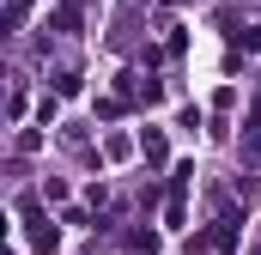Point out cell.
<instances>
[{
  "label": "cell",
  "mask_w": 261,
  "mask_h": 255,
  "mask_svg": "<svg viewBox=\"0 0 261 255\" xmlns=\"http://www.w3.org/2000/svg\"><path fill=\"white\" fill-rule=\"evenodd\" d=\"M18 213H24V237H31L37 249H55V243H61V225L43 213V200H37V194H24V200H18Z\"/></svg>",
  "instance_id": "6da1fadb"
},
{
  "label": "cell",
  "mask_w": 261,
  "mask_h": 255,
  "mask_svg": "<svg viewBox=\"0 0 261 255\" xmlns=\"http://www.w3.org/2000/svg\"><path fill=\"white\" fill-rule=\"evenodd\" d=\"M24 12H31V0H6V31H18V24H24Z\"/></svg>",
  "instance_id": "5b68a950"
},
{
  "label": "cell",
  "mask_w": 261,
  "mask_h": 255,
  "mask_svg": "<svg viewBox=\"0 0 261 255\" xmlns=\"http://www.w3.org/2000/svg\"><path fill=\"white\" fill-rule=\"evenodd\" d=\"M243 158H249V164H261V104L249 110V122H243Z\"/></svg>",
  "instance_id": "7a4b0ae2"
},
{
  "label": "cell",
  "mask_w": 261,
  "mask_h": 255,
  "mask_svg": "<svg viewBox=\"0 0 261 255\" xmlns=\"http://www.w3.org/2000/svg\"><path fill=\"white\" fill-rule=\"evenodd\" d=\"M140 152H146V164H164V134L146 128V134H140Z\"/></svg>",
  "instance_id": "277c9868"
},
{
  "label": "cell",
  "mask_w": 261,
  "mask_h": 255,
  "mask_svg": "<svg viewBox=\"0 0 261 255\" xmlns=\"http://www.w3.org/2000/svg\"><path fill=\"white\" fill-rule=\"evenodd\" d=\"M122 97H134V104H152V97H158V85H152V79H140V73H122Z\"/></svg>",
  "instance_id": "3957f363"
}]
</instances>
